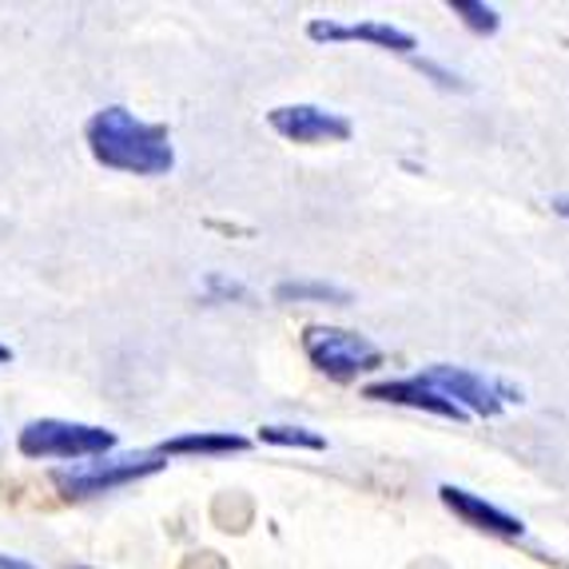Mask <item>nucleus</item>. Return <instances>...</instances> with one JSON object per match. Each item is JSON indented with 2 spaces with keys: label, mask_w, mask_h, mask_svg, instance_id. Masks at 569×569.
I'll use <instances>...</instances> for the list:
<instances>
[{
  "label": "nucleus",
  "mask_w": 569,
  "mask_h": 569,
  "mask_svg": "<svg viewBox=\"0 0 569 569\" xmlns=\"http://www.w3.org/2000/svg\"><path fill=\"white\" fill-rule=\"evenodd\" d=\"M276 299L279 303H351V291L323 279H287L276 287Z\"/></svg>",
  "instance_id": "9b49d317"
},
{
  "label": "nucleus",
  "mask_w": 569,
  "mask_h": 569,
  "mask_svg": "<svg viewBox=\"0 0 569 569\" xmlns=\"http://www.w3.org/2000/svg\"><path fill=\"white\" fill-rule=\"evenodd\" d=\"M307 37L315 44H342V40H362V44H375L382 52H402L410 57L418 48V40L407 29H395V24H382V20H362V24H335V20H311L307 24Z\"/></svg>",
  "instance_id": "0eeeda50"
},
{
  "label": "nucleus",
  "mask_w": 569,
  "mask_h": 569,
  "mask_svg": "<svg viewBox=\"0 0 569 569\" xmlns=\"http://www.w3.org/2000/svg\"><path fill=\"white\" fill-rule=\"evenodd\" d=\"M17 447L24 458H60V462H88L116 450V435L92 422H64V418H37L20 430Z\"/></svg>",
  "instance_id": "7ed1b4c3"
},
{
  "label": "nucleus",
  "mask_w": 569,
  "mask_h": 569,
  "mask_svg": "<svg viewBox=\"0 0 569 569\" xmlns=\"http://www.w3.org/2000/svg\"><path fill=\"white\" fill-rule=\"evenodd\" d=\"M418 379L430 382L435 390H442L455 407H462L466 415H478V418H498L506 402H522V390H513L510 382L482 379V375H475V370L447 367V362L422 370Z\"/></svg>",
  "instance_id": "39448f33"
},
{
  "label": "nucleus",
  "mask_w": 569,
  "mask_h": 569,
  "mask_svg": "<svg viewBox=\"0 0 569 569\" xmlns=\"http://www.w3.org/2000/svg\"><path fill=\"white\" fill-rule=\"evenodd\" d=\"M84 140H88L92 160L112 171H128V176H168V171L176 168V148H171L168 128L140 120V116L120 104L100 108V112L84 123Z\"/></svg>",
  "instance_id": "f257e3e1"
},
{
  "label": "nucleus",
  "mask_w": 569,
  "mask_h": 569,
  "mask_svg": "<svg viewBox=\"0 0 569 569\" xmlns=\"http://www.w3.org/2000/svg\"><path fill=\"white\" fill-rule=\"evenodd\" d=\"M259 442H271V447H295V450H327V438L319 430L307 427H259Z\"/></svg>",
  "instance_id": "f8f14e48"
},
{
  "label": "nucleus",
  "mask_w": 569,
  "mask_h": 569,
  "mask_svg": "<svg viewBox=\"0 0 569 569\" xmlns=\"http://www.w3.org/2000/svg\"><path fill=\"white\" fill-rule=\"evenodd\" d=\"M438 498H442V506H447L450 513H458L466 526H475V530H486V533H502V538H522L526 526L522 518H513V513L498 510L493 502H486V498H478V493L462 490V486H442L438 490Z\"/></svg>",
  "instance_id": "1a4fd4ad"
},
{
  "label": "nucleus",
  "mask_w": 569,
  "mask_h": 569,
  "mask_svg": "<svg viewBox=\"0 0 569 569\" xmlns=\"http://www.w3.org/2000/svg\"><path fill=\"white\" fill-rule=\"evenodd\" d=\"M550 208L558 211L561 219H569V191H566V196H553V203H550Z\"/></svg>",
  "instance_id": "f3484780"
},
{
  "label": "nucleus",
  "mask_w": 569,
  "mask_h": 569,
  "mask_svg": "<svg viewBox=\"0 0 569 569\" xmlns=\"http://www.w3.org/2000/svg\"><path fill=\"white\" fill-rule=\"evenodd\" d=\"M0 362H12V351L4 347V342H0Z\"/></svg>",
  "instance_id": "a211bd4d"
},
{
  "label": "nucleus",
  "mask_w": 569,
  "mask_h": 569,
  "mask_svg": "<svg viewBox=\"0 0 569 569\" xmlns=\"http://www.w3.org/2000/svg\"><path fill=\"white\" fill-rule=\"evenodd\" d=\"M450 12H458V17L466 20V29H475L478 37H493L498 24H502L498 9H490L482 0H450Z\"/></svg>",
  "instance_id": "ddd939ff"
},
{
  "label": "nucleus",
  "mask_w": 569,
  "mask_h": 569,
  "mask_svg": "<svg viewBox=\"0 0 569 569\" xmlns=\"http://www.w3.org/2000/svg\"><path fill=\"white\" fill-rule=\"evenodd\" d=\"M0 569H37V566H29L24 558H9V553H0Z\"/></svg>",
  "instance_id": "dca6fc26"
},
{
  "label": "nucleus",
  "mask_w": 569,
  "mask_h": 569,
  "mask_svg": "<svg viewBox=\"0 0 569 569\" xmlns=\"http://www.w3.org/2000/svg\"><path fill=\"white\" fill-rule=\"evenodd\" d=\"M251 447L243 435L231 430H196V435H176L156 447L160 458H180V455H200V458H223V455H243Z\"/></svg>",
  "instance_id": "9d476101"
},
{
  "label": "nucleus",
  "mask_w": 569,
  "mask_h": 569,
  "mask_svg": "<svg viewBox=\"0 0 569 569\" xmlns=\"http://www.w3.org/2000/svg\"><path fill=\"white\" fill-rule=\"evenodd\" d=\"M267 123L291 143H342L351 140V120L319 104H279L267 112Z\"/></svg>",
  "instance_id": "423d86ee"
},
{
  "label": "nucleus",
  "mask_w": 569,
  "mask_h": 569,
  "mask_svg": "<svg viewBox=\"0 0 569 569\" xmlns=\"http://www.w3.org/2000/svg\"><path fill=\"white\" fill-rule=\"evenodd\" d=\"M418 68H422V72H430V77H435L442 88H458V92H466V88H470V84H466V80H458L455 72H447V68L430 64V60H418Z\"/></svg>",
  "instance_id": "4468645a"
},
{
  "label": "nucleus",
  "mask_w": 569,
  "mask_h": 569,
  "mask_svg": "<svg viewBox=\"0 0 569 569\" xmlns=\"http://www.w3.org/2000/svg\"><path fill=\"white\" fill-rule=\"evenodd\" d=\"M367 399L375 402H399V407H415V410H430V415L438 418H450V422H466V410L455 407V402L442 395V390H435L430 382H422L415 375V379H387V382H370L367 390H362Z\"/></svg>",
  "instance_id": "6e6552de"
},
{
  "label": "nucleus",
  "mask_w": 569,
  "mask_h": 569,
  "mask_svg": "<svg viewBox=\"0 0 569 569\" xmlns=\"http://www.w3.org/2000/svg\"><path fill=\"white\" fill-rule=\"evenodd\" d=\"M303 351L315 367L339 382H351V379H359V375H370V370L382 367L379 347H375L367 335L342 331V327H307Z\"/></svg>",
  "instance_id": "20e7f679"
},
{
  "label": "nucleus",
  "mask_w": 569,
  "mask_h": 569,
  "mask_svg": "<svg viewBox=\"0 0 569 569\" xmlns=\"http://www.w3.org/2000/svg\"><path fill=\"white\" fill-rule=\"evenodd\" d=\"M77 569H84V566H77Z\"/></svg>",
  "instance_id": "6ab92c4d"
},
{
  "label": "nucleus",
  "mask_w": 569,
  "mask_h": 569,
  "mask_svg": "<svg viewBox=\"0 0 569 569\" xmlns=\"http://www.w3.org/2000/svg\"><path fill=\"white\" fill-rule=\"evenodd\" d=\"M163 458L156 450L148 455H104V458H88V462H72L64 470H52V486H57L64 498H100V493L123 490V486L143 482L163 470Z\"/></svg>",
  "instance_id": "f03ea898"
},
{
  "label": "nucleus",
  "mask_w": 569,
  "mask_h": 569,
  "mask_svg": "<svg viewBox=\"0 0 569 569\" xmlns=\"http://www.w3.org/2000/svg\"><path fill=\"white\" fill-rule=\"evenodd\" d=\"M208 291L223 295V299H243V283H236V279H223V276H208Z\"/></svg>",
  "instance_id": "2eb2a0df"
}]
</instances>
